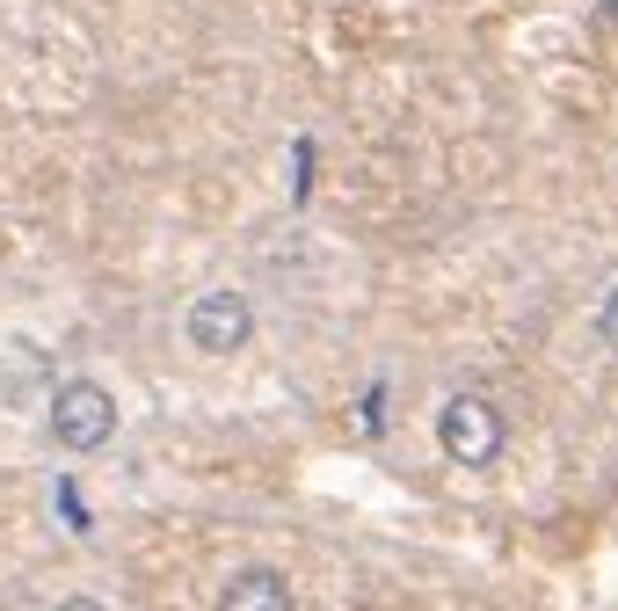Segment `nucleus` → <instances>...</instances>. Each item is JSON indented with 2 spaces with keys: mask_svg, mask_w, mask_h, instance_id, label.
<instances>
[{
  "mask_svg": "<svg viewBox=\"0 0 618 611\" xmlns=\"http://www.w3.org/2000/svg\"><path fill=\"white\" fill-rule=\"evenodd\" d=\"M110 437H117V400H110V386H96V379H66V386L51 393V444H59V451L96 459Z\"/></svg>",
  "mask_w": 618,
  "mask_h": 611,
  "instance_id": "obj_2",
  "label": "nucleus"
},
{
  "mask_svg": "<svg viewBox=\"0 0 618 611\" xmlns=\"http://www.w3.org/2000/svg\"><path fill=\"white\" fill-rule=\"evenodd\" d=\"M596 343H604V349L618 357V284L604 292V306H596Z\"/></svg>",
  "mask_w": 618,
  "mask_h": 611,
  "instance_id": "obj_5",
  "label": "nucleus"
},
{
  "mask_svg": "<svg viewBox=\"0 0 618 611\" xmlns=\"http://www.w3.org/2000/svg\"><path fill=\"white\" fill-rule=\"evenodd\" d=\"M182 335H190L197 357H234V349H248V335H255V298L234 292V284L197 292L190 314H182Z\"/></svg>",
  "mask_w": 618,
  "mask_h": 611,
  "instance_id": "obj_3",
  "label": "nucleus"
},
{
  "mask_svg": "<svg viewBox=\"0 0 618 611\" xmlns=\"http://www.w3.org/2000/svg\"><path fill=\"white\" fill-rule=\"evenodd\" d=\"M218 611H299V597L269 561H248L218 583Z\"/></svg>",
  "mask_w": 618,
  "mask_h": 611,
  "instance_id": "obj_4",
  "label": "nucleus"
},
{
  "mask_svg": "<svg viewBox=\"0 0 618 611\" xmlns=\"http://www.w3.org/2000/svg\"><path fill=\"white\" fill-rule=\"evenodd\" d=\"M51 611H110V604H102V597H59Z\"/></svg>",
  "mask_w": 618,
  "mask_h": 611,
  "instance_id": "obj_6",
  "label": "nucleus"
},
{
  "mask_svg": "<svg viewBox=\"0 0 618 611\" xmlns=\"http://www.w3.org/2000/svg\"><path fill=\"white\" fill-rule=\"evenodd\" d=\"M437 444H444V459L452 466H495L502 444H509V422L488 393H452L444 408H437Z\"/></svg>",
  "mask_w": 618,
  "mask_h": 611,
  "instance_id": "obj_1",
  "label": "nucleus"
}]
</instances>
